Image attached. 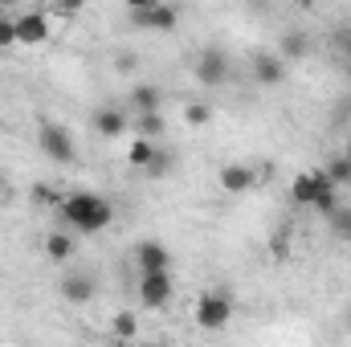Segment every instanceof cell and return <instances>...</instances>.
I'll list each match as a JSON object with an SVG mask.
<instances>
[{
    "mask_svg": "<svg viewBox=\"0 0 351 347\" xmlns=\"http://www.w3.org/2000/svg\"><path fill=\"white\" fill-rule=\"evenodd\" d=\"M62 221L70 229H78V233H98V229H106L114 221V208L98 192H70L62 200Z\"/></svg>",
    "mask_w": 351,
    "mask_h": 347,
    "instance_id": "cell-1",
    "label": "cell"
},
{
    "mask_svg": "<svg viewBox=\"0 0 351 347\" xmlns=\"http://www.w3.org/2000/svg\"><path fill=\"white\" fill-rule=\"evenodd\" d=\"M196 327H204V331H221L229 319H233V298L225 294V290H208V294H200V302H196Z\"/></svg>",
    "mask_w": 351,
    "mask_h": 347,
    "instance_id": "cell-2",
    "label": "cell"
},
{
    "mask_svg": "<svg viewBox=\"0 0 351 347\" xmlns=\"http://www.w3.org/2000/svg\"><path fill=\"white\" fill-rule=\"evenodd\" d=\"M229 74H233V66H229V53H225V49L213 45V49H204V53L196 58V82H200V86H208V90L225 86Z\"/></svg>",
    "mask_w": 351,
    "mask_h": 347,
    "instance_id": "cell-3",
    "label": "cell"
},
{
    "mask_svg": "<svg viewBox=\"0 0 351 347\" xmlns=\"http://www.w3.org/2000/svg\"><path fill=\"white\" fill-rule=\"evenodd\" d=\"M37 139H41V152H45L53 164H74V135H70L62 123H41Z\"/></svg>",
    "mask_w": 351,
    "mask_h": 347,
    "instance_id": "cell-4",
    "label": "cell"
},
{
    "mask_svg": "<svg viewBox=\"0 0 351 347\" xmlns=\"http://www.w3.org/2000/svg\"><path fill=\"white\" fill-rule=\"evenodd\" d=\"M168 298H172V274L168 270L139 274V302H143V311H160V307H168Z\"/></svg>",
    "mask_w": 351,
    "mask_h": 347,
    "instance_id": "cell-5",
    "label": "cell"
},
{
    "mask_svg": "<svg viewBox=\"0 0 351 347\" xmlns=\"http://www.w3.org/2000/svg\"><path fill=\"white\" fill-rule=\"evenodd\" d=\"M131 25L135 29H156V33H172L176 25H180V8L176 4H156V8H135L131 12Z\"/></svg>",
    "mask_w": 351,
    "mask_h": 347,
    "instance_id": "cell-6",
    "label": "cell"
},
{
    "mask_svg": "<svg viewBox=\"0 0 351 347\" xmlns=\"http://www.w3.org/2000/svg\"><path fill=\"white\" fill-rule=\"evenodd\" d=\"M12 21H16V45H45L49 33H53L45 12H21Z\"/></svg>",
    "mask_w": 351,
    "mask_h": 347,
    "instance_id": "cell-7",
    "label": "cell"
},
{
    "mask_svg": "<svg viewBox=\"0 0 351 347\" xmlns=\"http://www.w3.org/2000/svg\"><path fill=\"white\" fill-rule=\"evenodd\" d=\"M327 188H335L331 180H327V172H298L294 176V184H290V196H294V204H315Z\"/></svg>",
    "mask_w": 351,
    "mask_h": 347,
    "instance_id": "cell-8",
    "label": "cell"
},
{
    "mask_svg": "<svg viewBox=\"0 0 351 347\" xmlns=\"http://www.w3.org/2000/svg\"><path fill=\"white\" fill-rule=\"evenodd\" d=\"M254 82L258 86H278L286 78V58L282 53H254Z\"/></svg>",
    "mask_w": 351,
    "mask_h": 347,
    "instance_id": "cell-9",
    "label": "cell"
},
{
    "mask_svg": "<svg viewBox=\"0 0 351 347\" xmlns=\"http://www.w3.org/2000/svg\"><path fill=\"white\" fill-rule=\"evenodd\" d=\"M135 265H139V274L172 270V254H168V246H160V241H139V246H135Z\"/></svg>",
    "mask_w": 351,
    "mask_h": 347,
    "instance_id": "cell-10",
    "label": "cell"
},
{
    "mask_svg": "<svg viewBox=\"0 0 351 347\" xmlns=\"http://www.w3.org/2000/svg\"><path fill=\"white\" fill-rule=\"evenodd\" d=\"M254 184H258V172L245 168V164H225V168H221V188H225L229 196H241V192H250Z\"/></svg>",
    "mask_w": 351,
    "mask_h": 347,
    "instance_id": "cell-11",
    "label": "cell"
},
{
    "mask_svg": "<svg viewBox=\"0 0 351 347\" xmlns=\"http://www.w3.org/2000/svg\"><path fill=\"white\" fill-rule=\"evenodd\" d=\"M62 298L74 302V307H86L90 298H94V282H90V274H66V278H62Z\"/></svg>",
    "mask_w": 351,
    "mask_h": 347,
    "instance_id": "cell-12",
    "label": "cell"
},
{
    "mask_svg": "<svg viewBox=\"0 0 351 347\" xmlns=\"http://www.w3.org/2000/svg\"><path fill=\"white\" fill-rule=\"evenodd\" d=\"M94 131H98L102 139H119V135L127 131V115L114 110V106H102V110H94Z\"/></svg>",
    "mask_w": 351,
    "mask_h": 347,
    "instance_id": "cell-13",
    "label": "cell"
},
{
    "mask_svg": "<svg viewBox=\"0 0 351 347\" xmlns=\"http://www.w3.org/2000/svg\"><path fill=\"white\" fill-rule=\"evenodd\" d=\"M278 53H282L286 62H302V58L311 53V33H302V29H290V33L278 41Z\"/></svg>",
    "mask_w": 351,
    "mask_h": 347,
    "instance_id": "cell-14",
    "label": "cell"
},
{
    "mask_svg": "<svg viewBox=\"0 0 351 347\" xmlns=\"http://www.w3.org/2000/svg\"><path fill=\"white\" fill-rule=\"evenodd\" d=\"M74 250H78V241H74V233H66V229H58V233L45 237V258L49 261H70Z\"/></svg>",
    "mask_w": 351,
    "mask_h": 347,
    "instance_id": "cell-15",
    "label": "cell"
},
{
    "mask_svg": "<svg viewBox=\"0 0 351 347\" xmlns=\"http://www.w3.org/2000/svg\"><path fill=\"white\" fill-rule=\"evenodd\" d=\"M156 152H160V147H156V139H143V135H139V139L127 147V164H131V168H147Z\"/></svg>",
    "mask_w": 351,
    "mask_h": 347,
    "instance_id": "cell-16",
    "label": "cell"
},
{
    "mask_svg": "<svg viewBox=\"0 0 351 347\" xmlns=\"http://www.w3.org/2000/svg\"><path fill=\"white\" fill-rule=\"evenodd\" d=\"M131 106H135V115L139 110H160V90L152 86V82H139V86L131 90Z\"/></svg>",
    "mask_w": 351,
    "mask_h": 347,
    "instance_id": "cell-17",
    "label": "cell"
},
{
    "mask_svg": "<svg viewBox=\"0 0 351 347\" xmlns=\"http://www.w3.org/2000/svg\"><path fill=\"white\" fill-rule=\"evenodd\" d=\"M135 127H139L143 139H160V135H164V119H160V110H139V115H135Z\"/></svg>",
    "mask_w": 351,
    "mask_h": 347,
    "instance_id": "cell-18",
    "label": "cell"
},
{
    "mask_svg": "<svg viewBox=\"0 0 351 347\" xmlns=\"http://www.w3.org/2000/svg\"><path fill=\"white\" fill-rule=\"evenodd\" d=\"M323 172H327V180H331L335 188H343V184H351V160L343 156V152H339V156H335V160H331Z\"/></svg>",
    "mask_w": 351,
    "mask_h": 347,
    "instance_id": "cell-19",
    "label": "cell"
},
{
    "mask_svg": "<svg viewBox=\"0 0 351 347\" xmlns=\"http://www.w3.org/2000/svg\"><path fill=\"white\" fill-rule=\"evenodd\" d=\"M110 335H114V339H135V335H139V319H135L131 311L114 315V323H110Z\"/></svg>",
    "mask_w": 351,
    "mask_h": 347,
    "instance_id": "cell-20",
    "label": "cell"
},
{
    "mask_svg": "<svg viewBox=\"0 0 351 347\" xmlns=\"http://www.w3.org/2000/svg\"><path fill=\"white\" fill-rule=\"evenodd\" d=\"M184 123H188V127L213 123V106H208V102H188V106H184Z\"/></svg>",
    "mask_w": 351,
    "mask_h": 347,
    "instance_id": "cell-21",
    "label": "cell"
},
{
    "mask_svg": "<svg viewBox=\"0 0 351 347\" xmlns=\"http://www.w3.org/2000/svg\"><path fill=\"white\" fill-rule=\"evenodd\" d=\"M168 172H172V156H164V152H156V156H152V164L143 168L147 180H160V176H168Z\"/></svg>",
    "mask_w": 351,
    "mask_h": 347,
    "instance_id": "cell-22",
    "label": "cell"
},
{
    "mask_svg": "<svg viewBox=\"0 0 351 347\" xmlns=\"http://www.w3.org/2000/svg\"><path fill=\"white\" fill-rule=\"evenodd\" d=\"M12 45H16V21L0 16V49H12Z\"/></svg>",
    "mask_w": 351,
    "mask_h": 347,
    "instance_id": "cell-23",
    "label": "cell"
},
{
    "mask_svg": "<svg viewBox=\"0 0 351 347\" xmlns=\"http://www.w3.org/2000/svg\"><path fill=\"white\" fill-rule=\"evenodd\" d=\"M311 208H319V213H327V217H331V213L339 208V200H335V188H327V192H323V196H319Z\"/></svg>",
    "mask_w": 351,
    "mask_h": 347,
    "instance_id": "cell-24",
    "label": "cell"
},
{
    "mask_svg": "<svg viewBox=\"0 0 351 347\" xmlns=\"http://www.w3.org/2000/svg\"><path fill=\"white\" fill-rule=\"evenodd\" d=\"M114 70H119V74H135V70H139V58H135V53H119V58H114Z\"/></svg>",
    "mask_w": 351,
    "mask_h": 347,
    "instance_id": "cell-25",
    "label": "cell"
},
{
    "mask_svg": "<svg viewBox=\"0 0 351 347\" xmlns=\"http://www.w3.org/2000/svg\"><path fill=\"white\" fill-rule=\"evenodd\" d=\"M33 200H37V204H58V192H53L49 184H33Z\"/></svg>",
    "mask_w": 351,
    "mask_h": 347,
    "instance_id": "cell-26",
    "label": "cell"
},
{
    "mask_svg": "<svg viewBox=\"0 0 351 347\" xmlns=\"http://www.w3.org/2000/svg\"><path fill=\"white\" fill-rule=\"evenodd\" d=\"M58 4V12H82L86 8V0H53Z\"/></svg>",
    "mask_w": 351,
    "mask_h": 347,
    "instance_id": "cell-27",
    "label": "cell"
},
{
    "mask_svg": "<svg viewBox=\"0 0 351 347\" xmlns=\"http://www.w3.org/2000/svg\"><path fill=\"white\" fill-rule=\"evenodd\" d=\"M156 4H160V0H127L131 12H135V8H156Z\"/></svg>",
    "mask_w": 351,
    "mask_h": 347,
    "instance_id": "cell-28",
    "label": "cell"
},
{
    "mask_svg": "<svg viewBox=\"0 0 351 347\" xmlns=\"http://www.w3.org/2000/svg\"><path fill=\"white\" fill-rule=\"evenodd\" d=\"M298 4H302V8H315V4H319V0H298Z\"/></svg>",
    "mask_w": 351,
    "mask_h": 347,
    "instance_id": "cell-29",
    "label": "cell"
},
{
    "mask_svg": "<svg viewBox=\"0 0 351 347\" xmlns=\"http://www.w3.org/2000/svg\"><path fill=\"white\" fill-rule=\"evenodd\" d=\"M343 241H348V246H351V225H348V229H343Z\"/></svg>",
    "mask_w": 351,
    "mask_h": 347,
    "instance_id": "cell-30",
    "label": "cell"
},
{
    "mask_svg": "<svg viewBox=\"0 0 351 347\" xmlns=\"http://www.w3.org/2000/svg\"><path fill=\"white\" fill-rule=\"evenodd\" d=\"M348 82H351V49H348Z\"/></svg>",
    "mask_w": 351,
    "mask_h": 347,
    "instance_id": "cell-31",
    "label": "cell"
},
{
    "mask_svg": "<svg viewBox=\"0 0 351 347\" xmlns=\"http://www.w3.org/2000/svg\"><path fill=\"white\" fill-rule=\"evenodd\" d=\"M343 156H348V160H351V139H348V147H343Z\"/></svg>",
    "mask_w": 351,
    "mask_h": 347,
    "instance_id": "cell-32",
    "label": "cell"
},
{
    "mask_svg": "<svg viewBox=\"0 0 351 347\" xmlns=\"http://www.w3.org/2000/svg\"><path fill=\"white\" fill-rule=\"evenodd\" d=\"M0 4H4V8H12V4H16V0H0Z\"/></svg>",
    "mask_w": 351,
    "mask_h": 347,
    "instance_id": "cell-33",
    "label": "cell"
},
{
    "mask_svg": "<svg viewBox=\"0 0 351 347\" xmlns=\"http://www.w3.org/2000/svg\"><path fill=\"white\" fill-rule=\"evenodd\" d=\"M348 331H351V311H348Z\"/></svg>",
    "mask_w": 351,
    "mask_h": 347,
    "instance_id": "cell-34",
    "label": "cell"
}]
</instances>
